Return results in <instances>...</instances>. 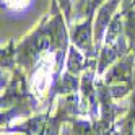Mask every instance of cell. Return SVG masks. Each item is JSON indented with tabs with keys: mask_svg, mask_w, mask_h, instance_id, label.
<instances>
[{
	"mask_svg": "<svg viewBox=\"0 0 135 135\" xmlns=\"http://www.w3.org/2000/svg\"><path fill=\"white\" fill-rule=\"evenodd\" d=\"M94 15H88L83 21L76 23L70 30V41L72 44L80 49L86 57H93L96 47H94Z\"/></svg>",
	"mask_w": 135,
	"mask_h": 135,
	"instance_id": "1",
	"label": "cell"
},
{
	"mask_svg": "<svg viewBox=\"0 0 135 135\" xmlns=\"http://www.w3.org/2000/svg\"><path fill=\"white\" fill-rule=\"evenodd\" d=\"M124 0H106V2L96 10V18H94V47L96 51L101 49L104 34L108 31V28L112 21V18L117 13L119 5Z\"/></svg>",
	"mask_w": 135,
	"mask_h": 135,
	"instance_id": "2",
	"label": "cell"
},
{
	"mask_svg": "<svg viewBox=\"0 0 135 135\" xmlns=\"http://www.w3.org/2000/svg\"><path fill=\"white\" fill-rule=\"evenodd\" d=\"M127 39L125 36L120 37L119 41H115L112 44H103V47L99 49V60H98V72L103 73L108 67L122 57L125 52H127Z\"/></svg>",
	"mask_w": 135,
	"mask_h": 135,
	"instance_id": "3",
	"label": "cell"
},
{
	"mask_svg": "<svg viewBox=\"0 0 135 135\" xmlns=\"http://www.w3.org/2000/svg\"><path fill=\"white\" fill-rule=\"evenodd\" d=\"M132 62H133L132 57H127V59L117 62V65H114L111 69L106 81H108V83H114V81L129 80L130 78V72H132Z\"/></svg>",
	"mask_w": 135,
	"mask_h": 135,
	"instance_id": "4",
	"label": "cell"
},
{
	"mask_svg": "<svg viewBox=\"0 0 135 135\" xmlns=\"http://www.w3.org/2000/svg\"><path fill=\"white\" fill-rule=\"evenodd\" d=\"M86 64H88V60H86V55L83 52H80V49H76V47L73 44H70L69 47V59H67V72L70 73H80Z\"/></svg>",
	"mask_w": 135,
	"mask_h": 135,
	"instance_id": "5",
	"label": "cell"
},
{
	"mask_svg": "<svg viewBox=\"0 0 135 135\" xmlns=\"http://www.w3.org/2000/svg\"><path fill=\"white\" fill-rule=\"evenodd\" d=\"M78 80H76V76L70 72L64 73L59 80H57V85H55V91L57 93H62V94H70V93H75L78 90Z\"/></svg>",
	"mask_w": 135,
	"mask_h": 135,
	"instance_id": "6",
	"label": "cell"
},
{
	"mask_svg": "<svg viewBox=\"0 0 135 135\" xmlns=\"http://www.w3.org/2000/svg\"><path fill=\"white\" fill-rule=\"evenodd\" d=\"M72 2L73 0H57V3H59V8H60V12L62 15L65 16V20L70 23L72 20Z\"/></svg>",
	"mask_w": 135,
	"mask_h": 135,
	"instance_id": "7",
	"label": "cell"
},
{
	"mask_svg": "<svg viewBox=\"0 0 135 135\" xmlns=\"http://www.w3.org/2000/svg\"><path fill=\"white\" fill-rule=\"evenodd\" d=\"M75 129H76V135H94L91 125L88 122H78Z\"/></svg>",
	"mask_w": 135,
	"mask_h": 135,
	"instance_id": "8",
	"label": "cell"
},
{
	"mask_svg": "<svg viewBox=\"0 0 135 135\" xmlns=\"http://www.w3.org/2000/svg\"><path fill=\"white\" fill-rule=\"evenodd\" d=\"M106 2V0H88V3H86V16L88 15H94V12L98 10V8Z\"/></svg>",
	"mask_w": 135,
	"mask_h": 135,
	"instance_id": "9",
	"label": "cell"
},
{
	"mask_svg": "<svg viewBox=\"0 0 135 135\" xmlns=\"http://www.w3.org/2000/svg\"><path fill=\"white\" fill-rule=\"evenodd\" d=\"M44 135H59V125H57L55 120L47 124V127L44 130Z\"/></svg>",
	"mask_w": 135,
	"mask_h": 135,
	"instance_id": "10",
	"label": "cell"
},
{
	"mask_svg": "<svg viewBox=\"0 0 135 135\" xmlns=\"http://www.w3.org/2000/svg\"><path fill=\"white\" fill-rule=\"evenodd\" d=\"M130 3L133 5V8H135V0H130Z\"/></svg>",
	"mask_w": 135,
	"mask_h": 135,
	"instance_id": "11",
	"label": "cell"
}]
</instances>
